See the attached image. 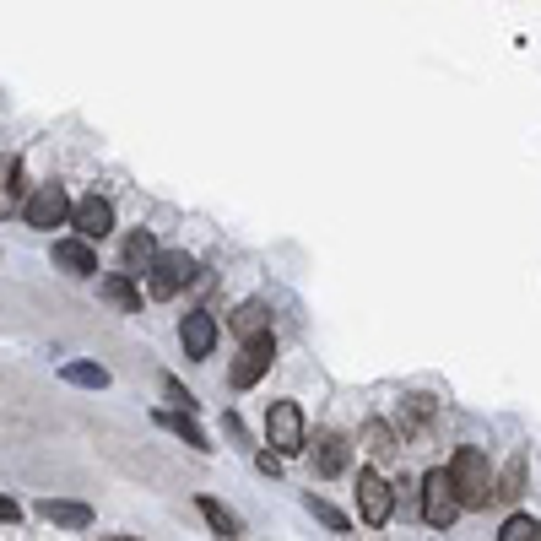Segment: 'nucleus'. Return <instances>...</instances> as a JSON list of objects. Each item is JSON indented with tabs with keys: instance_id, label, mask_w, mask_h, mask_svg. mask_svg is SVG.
Here are the masks:
<instances>
[{
	"instance_id": "nucleus-13",
	"label": "nucleus",
	"mask_w": 541,
	"mask_h": 541,
	"mask_svg": "<svg viewBox=\"0 0 541 541\" xmlns=\"http://www.w3.org/2000/svg\"><path fill=\"white\" fill-rule=\"evenodd\" d=\"M98 293L109 298L120 314H141V293L130 287V276H103V282H98Z\"/></svg>"
},
{
	"instance_id": "nucleus-2",
	"label": "nucleus",
	"mask_w": 541,
	"mask_h": 541,
	"mask_svg": "<svg viewBox=\"0 0 541 541\" xmlns=\"http://www.w3.org/2000/svg\"><path fill=\"white\" fill-rule=\"evenodd\" d=\"M422 520L433 525V531H450L455 525V514H460V498H455V487H450V471H428V477H422Z\"/></svg>"
},
{
	"instance_id": "nucleus-16",
	"label": "nucleus",
	"mask_w": 541,
	"mask_h": 541,
	"mask_svg": "<svg viewBox=\"0 0 541 541\" xmlns=\"http://www.w3.org/2000/svg\"><path fill=\"white\" fill-rule=\"evenodd\" d=\"M363 450L379 455V460L395 455V428H390V422H363Z\"/></svg>"
},
{
	"instance_id": "nucleus-20",
	"label": "nucleus",
	"mask_w": 541,
	"mask_h": 541,
	"mask_svg": "<svg viewBox=\"0 0 541 541\" xmlns=\"http://www.w3.org/2000/svg\"><path fill=\"white\" fill-rule=\"evenodd\" d=\"M520 493H525V455L509 460V471L493 482V498H520Z\"/></svg>"
},
{
	"instance_id": "nucleus-4",
	"label": "nucleus",
	"mask_w": 541,
	"mask_h": 541,
	"mask_svg": "<svg viewBox=\"0 0 541 541\" xmlns=\"http://www.w3.org/2000/svg\"><path fill=\"white\" fill-rule=\"evenodd\" d=\"M271 358H276V341H271V331H260V336H249L244 341V352L233 358V390H249V385H260L266 379V368H271Z\"/></svg>"
},
{
	"instance_id": "nucleus-25",
	"label": "nucleus",
	"mask_w": 541,
	"mask_h": 541,
	"mask_svg": "<svg viewBox=\"0 0 541 541\" xmlns=\"http://www.w3.org/2000/svg\"><path fill=\"white\" fill-rule=\"evenodd\" d=\"M255 466L266 471V477H282V455H276V450H266V455H255Z\"/></svg>"
},
{
	"instance_id": "nucleus-10",
	"label": "nucleus",
	"mask_w": 541,
	"mask_h": 541,
	"mask_svg": "<svg viewBox=\"0 0 541 541\" xmlns=\"http://www.w3.org/2000/svg\"><path fill=\"white\" fill-rule=\"evenodd\" d=\"M55 266L65 276H92L98 271V255H92L87 239H55Z\"/></svg>"
},
{
	"instance_id": "nucleus-5",
	"label": "nucleus",
	"mask_w": 541,
	"mask_h": 541,
	"mask_svg": "<svg viewBox=\"0 0 541 541\" xmlns=\"http://www.w3.org/2000/svg\"><path fill=\"white\" fill-rule=\"evenodd\" d=\"M152 298H174L195 282V260L190 255H152Z\"/></svg>"
},
{
	"instance_id": "nucleus-12",
	"label": "nucleus",
	"mask_w": 541,
	"mask_h": 541,
	"mask_svg": "<svg viewBox=\"0 0 541 541\" xmlns=\"http://www.w3.org/2000/svg\"><path fill=\"white\" fill-rule=\"evenodd\" d=\"M38 514H44L49 525H71V531H87V525H92V509L87 504H60V498H44Z\"/></svg>"
},
{
	"instance_id": "nucleus-17",
	"label": "nucleus",
	"mask_w": 541,
	"mask_h": 541,
	"mask_svg": "<svg viewBox=\"0 0 541 541\" xmlns=\"http://www.w3.org/2000/svg\"><path fill=\"white\" fill-rule=\"evenodd\" d=\"M157 422H163V428H174L179 439L190 444V450H211V444H206V433L190 422V412H157Z\"/></svg>"
},
{
	"instance_id": "nucleus-22",
	"label": "nucleus",
	"mask_w": 541,
	"mask_h": 541,
	"mask_svg": "<svg viewBox=\"0 0 541 541\" xmlns=\"http://www.w3.org/2000/svg\"><path fill=\"white\" fill-rule=\"evenodd\" d=\"M428 417H433V401H428V395H412V401H406V422H401V433L422 428Z\"/></svg>"
},
{
	"instance_id": "nucleus-11",
	"label": "nucleus",
	"mask_w": 541,
	"mask_h": 541,
	"mask_svg": "<svg viewBox=\"0 0 541 541\" xmlns=\"http://www.w3.org/2000/svg\"><path fill=\"white\" fill-rule=\"evenodd\" d=\"M314 471H320V477H341V471H347V439H341V433H320V439H314Z\"/></svg>"
},
{
	"instance_id": "nucleus-14",
	"label": "nucleus",
	"mask_w": 541,
	"mask_h": 541,
	"mask_svg": "<svg viewBox=\"0 0 541 541\" xmlns=\"http://www.w3.org/2000/svg\"><path fill=\"white\" fill-rule=\"evenodd\" d=\"M233 331H239L244 341L260 336V331H271V309H266V303H255V298L239 303V309H233Z\"/></svg>"
},
{
	"instance_id": "nucleus-26",
	"label": "nucleus",
	"mask_w": 541,
	"mask_h": 541,
	"mask_svg": "<svg viewBox=\"0 0 541 541\" xmlns=\"http://www.w3.org/2000/svg\"><path fill=\"white\" fill-rule=\"evenodd\" d=\"M0 520H6V525H17V520H22L17 498H6V493H0Z\"/></svg>"
},
{
	"instance_id": "nucleus-15",
	"label": "nucleus",
	"mask_w": 541,
	"mask_h": 541,
	"mask_svg": "<svg viewBox=\"0 0 541 541\" xmlns=\"http://www.w3.org/2000/svg\"><path fill=\"white\" fill-rule=\"evenodd\" d=\"M60 379H65V385H82V390H103V385H109V368H103V363H65Z\"/></svg>"
},
{
	"instance_id": "nucleus-3",
	"label": "nucleus",
	"mask_w": 541,
	"mask_h": 541,
	"mask_svg": "<svg viewBox=\"0 0 541 541\" xmlns=\"http://www.w3.org/2000/svg\"><path fill=\"white\" fill-rule=\"evenodd\" d=\"M266 439L276 455H298L303 444H309V433H303V406L298 401H276L266 412Z\"/></svg>"
},
{
	"instance_id": "nucleus-1",
	"label": "nucleus",
	"mask_w": 541,
	"mask_h": 541,
	"mask_svg": "<svg viewBox=\"0 0 541 541\" xmlns=\"http://www.w3.org/2000/svg\"><path fill=\"white\" fill-rule=\"evenodd\" d=\"M450 487L460 498V509H487L493 504V471H487V455L482 450H455L450 460Z\"/></svg>"
},
{
	"instance_id": "nucleus-6",
	"label": "nucleus",
	"mask_w": 541,
	"mask_h": 541,
	"mask_svg": "<svg viewBox=\"0 0 541 541\" xmlns=\"http://www.w3.org/2000/svg\"><path fill=\"white\" fill-rule=\"evenodd\" d=\"M358 509L368 525H385L390 509H395V487L379 477V471H358Z\"/></svg>"
},
{
	"instance_id": "nucleus-18",
	"label": "nucleus",
	"mask_w": 541,
	"mask_h": 541,
	"mask_svg": "<svg viewBox=\"0 0 541 541\" xmlns=\"http://www.w3.org/2000/svg\"><path fill=\"white\" fill-rule=\"evenodd\" d=\"M152 255H157V239H152L147 228H141V233H130V239H125V266L147 271V266H152Z\"/></svg>"
},
{
	"instance_id": "nucleus-19",
	"label": "nucleus",
	"mask_w": 541,
	"mask_h": 541,
	"mask_svg": "<svg viewBox=\"0 0 541 541\" xmlns=\"http://www.w3.org/2000/svg\"><path fill=\"white\" fill-rule=\"evenodd\" d=\"M309 514L325 525V531H336V536H352V520H347V514H341L336 504H325V498H314V493H309Z\"/></svg>"
},
{
	"instance_id": "nucleus-21",
	"label": "nucleus",
	"mask_w": 541,
	"mask_h": 541,
	"mask_svg": "<svg viewBox=\"0 0 541 541\" xmlns=\"http://www.w3.org/2000/svg\"><path fill=\"white\" fill-rule=\"evenodd\" d=\"M201 514H206V525H211L217 536H239V520H233V514L222 509L217 498H201Z\"/></svg>"
},
{
	"instance_id": "nucleus-23",
	"label": "nucleus",
	"mask_w": 541,
	"mask_h": 541,
	"mask_svg": "<svg viewBox=\"0 0 541 541\" xmlns=\"http://www.w3.org/2000/svg\"><path fill=\"white\" fill-rule=\"evenodd\" d=\"M498 536H504V541H536V536H541V525H536V520H525V514H514V520H509Z\"/></svg>"
},
{
	"instance_id": "nucleus-7",
	"label": "nucleus",
	"mask_w": 541,
	"mask_h": 541,
	"mask_svg": "<svg viewBox=\"0 0 541 541\" xmlns=\"http://www.w3.org/2000/svg\"><path fill=\"white\" fill-rule=\"evenodd\" d=\"M65 222H76V233H82V239L92 244V239H109L114 233V206L103 201V195H82V201L71 206V217Z\"/></svg>"
},
{
	"instance_id": "nucleus-24",
	"label": "nucleus",
	"mask_w": 541,
	"mask_h": 541,
	"mask_svg": "<svg viewBox=\"0 0 541 541\" xmlns=\"http://www.w3.org/2000/svg\"><path fill=\"white\" fill-rule=\"evenodd\" d=\"M163 385H168V395H174V401L184 406V412H195V395H190V390H184V385H179V379H163Z\"/></svg>"
},
{
	"instance_id": "nucleus-8",
	"label": "nucleus",
	"mask_w": 541,
	"mask_h": 541,
	"mask_svg": "<svg viewBox=\"0 0 541 541\" xmlns=\"http://www.w3.org/2000/svg\"><path fill=\"white\" fill-rule=\"evenodd\" d=\"M65 217H71V195H65L60 184H44V190L28 201V222H33V228H60Z\"/></svg>"
},
{
	"instance_id": "nucleus-9",
	"label": "nucleus",
	"mask_w": 541,
	"mask_h": 541,
	"mask_svg": "<svg viewBox=\"0 0 541 541\" xmlns=\"http://www.w3.org/2000/svg\"><path fill=\"white\" fill-rule=\"evenodd\" d=\"M179 341H184V358H211V347H217V320H211L206 309L184 314Z\"/></svg>"
}]
</instances>
